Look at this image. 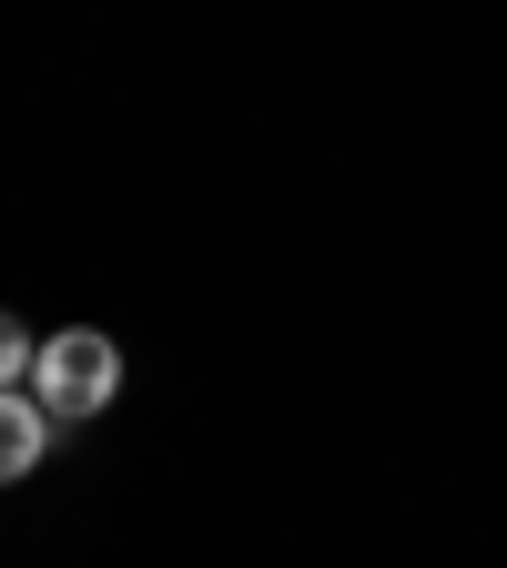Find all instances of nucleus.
Instances as JSON below:
<instances>
[{
  "instance_id": "f03ea898",
  "label": "nucleus",
  "mask_w": 507,
  "mask_h": 568,
  "mask_svg": "<svg viewBox=\"0 0 507 568\" xmlns=\"http://www.w3.org/2000/svg\"><path fill=\"white\" fill-rule=\"evenodd\" d=\"M41 447H51V406L31 386H11V396H0V477H31Z\"/></svg>"
},
{
  "instance_id": "f257e3e1",
  "label": "nucleus",
  "mask_w": 507,
  "mask_h": 568,
  "mask_svg": "<svg viewBox=\"0 0 507 568\" xmlns=\"http://www.w3.org/2000/svg\"><path fill=\"white\" fill-rule=\"evenodd\" d=\"M31 396H41L51 416H102V406L122 396V345H112L102 325H61V335L41 345Z\"/></svg>"
}]
</instances>
